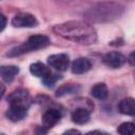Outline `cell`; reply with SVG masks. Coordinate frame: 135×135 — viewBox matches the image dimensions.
<instances>
[{
    "instance_id": "1",
    "label": "cell",
    "mask_w": 135,
    "mask_h": 135,
    "mask_svg": "<svg viewBox=\"0 0 135 135\" xmlns=\"http://www.w3.org/2000/svg\"><path fill=\"white\" fill-rule=\"evenodd\" d=\"M53 32L66 40L83 45H91L97 41L96 30L85 21H65L56 24L53 27Z\"/></svg>"
},
{
    "instance_id": "2",
    "label": "cell",
    "mask_w": 135,
    "mask_h": 135,
    "mask_svg": "<svg viewBox=\"0 0 135 135\" xmlns=\"http://www.w3.org/2000/svg\"><path fill=\"white\" fill-rule=\"evenodd\" d=\"M124 12V6L118 2H99L89 7L83 16L85 20L93 23L110 22L118 19Z\"/></svg>"
},
{
    "instance_id": "3",
    "label": "cell",
    "mask_w": 135,
    "mask_h": 135,
    "mask_svg": "<svg viewBox=\"0 0 135 135\" xmlns=\"http://www.w3.org/2000/svg\"><path fill=\"white\" fill-rule=\"evenodd\" d=\"M50 43H51V40L47 36H45V35H33V36L28 37V39L26 41H24L22 44L15 46L12 50H9L6 53V56H8V57L20 56V55L28 53V52L44 49L47 45H50Z\"/></svg>"
},
{
    "instance_id": "4",
    "label": "cell",
    "mask_w": 135,
    "mask_h": 135,
    "mask_svg": "<svg viewBox=\"0 0 135 135\" xmlns=\"http://www.w3.org/2000/svg\"><path fill=\"white\" fill-rule=\"evenodd\" d=\"M12 25L14 27H35L38 25V20L30 13H18L13 17Z\"/></svg>"
},
{
    "instance_id": "5",
    "label": "cell",
    "mask_w": 135,
    "mask_h": 135,
    "mask_svg": "<svg viewBox=\"0 0 135 135\" xmlns=\"http://www.w3.org/2000/svg\"><path fill=\"white\" fill-rule=\"evenodd\" d=\"M47 63H49V65L51 68H54L55 70H57L59 72H64L69 68L70 57L64 53L53 54V55L49 56Z\"/></svg>"
},
{
    "instance_id": "6",
    "label": "cell",
    "mask_w": 135,
    "mask_h": 135,
    "mask_svg": "<svg viewBox=\"0 0 135 135\" xmlns=\"http://www.w3.org/2000/svg\"><path fill=\"white\" fill-rule=\"evenodd\" d=\"M102 61L110 69H119L126 63L127 58L119 52H110L103 56Z\"/></svg>"
},
{
    "instance_id": "7",
    "label": "cell",
    "mask_w": 135,
    "mask_h": 135,
    "mask_svg": "<svg viewBox=\"0 0 135 135\" xmlns=\"http://www.w3.org/2000/svg\"><path fill=\"white\" fill-rule=\"evenodd\" d=\"M62 114L59 110L57 109H47L43 115H42V126L44 128L52 129L53 127H55L61 119Z\"/></svg>"
},
{
    "instance_id": "8",
    "label": "cell",
    "mask_w": 135,
    "mask_h": 135,
    "mask_svg": "<svg viewBox=\"0 0 135 135\" xmlns=\"http://www.w3.org/2000/svg\"><path fill=\"white\" fill-rule=\"evenodd\" d=\"M7 101L9 102V104H21V105H25L28 108L30 98H28L27 90H25V89L15 90L7 97Z\"/></svg>"
},
{
    "instance_id": "9",
    "label": "cell",
    "mask_w": 135,
    "mask_h": 135,
    "mask_svg": "<svg viewBox=\"0 0 135 135\" xmlns=\"http://www.w3.org/2000/svg\"><path fill=\"white\" fill-rule=\"evenodd\" d=\"M27 114V107L21 104H9V109L6 111L5 116L13 122L22 120Z\"/></svg>"
},
{
    "instance_id": "10",
    "label": "cell",
    "mask_w": 135,
    "mask_h": 135,
    "mask_svg": "<svg viewBox=\"0 0 135 135\" xmlns=\"http://www.w3.org/2000/svg\"><path fill=\"white\" fill-rule=\"evenodd\" d=\"M91 68H92V62L90 61V59H88L85 57H79L72 62L71 71L73 74L81 75V74L89 72L91 70Z\"/></svg>"
},
{
    "instance_id": "11",
    "label": "cell",
    "mask_w": 135,
    "mask_h": 135,
    "mask_svg": "<svg viewBox=\"0 0 135 135\" xmlns=\"http://www.w3.org/2000/svg\"><path fill=\"white\" fill-rule=\"evenodd\" d=\"M118 111L123 115H135V99L132 97L123 98L118 103Z\"/></svg>"
},
{
    "instance_id": "12",
    "label": "cell",
    "mask_w": 135,
    "mask_h": 135,
    "mask_svg": "<svg viewBox=\"0 0 135 135\" xmlns=\"http://www.w3.org/2000/svg\"><path fill=\"white\" fill-rule=\"evenodd\" d=\"M72 120L76 124H84L90 120V111L86 108H76L72 113Z\"/></svg>"
},
{
    "instance_id": "13",
    "label": "cell",
    "mask_w": 135,
    "mask_h": 135,
    "mask_svg": "<svg viewBox=\"0 0 135 135\" xmlns=\"http://www.w3.org/2000/svg\"><path fill=\"white\" fill-rule=\"evenodd\" d=\"M18 73H19V68L16 65H2L0 69L1 78L6 83H11Z\"/></svg>"
},
{
    "instance_id": "14",
    "label": "cell",
    "mask_w": 135,
    "mask_h": 135,
    "mask_svg": "<svg viewBox=\"0 0 135 135\" xmlns=\"http://www.w3.org/2000/svg\"><path fill=\"white\" fill-rule=\"evenodd\" d=\"M91 94L94 98L98 99V100H104L108 97L109 91H108V86L103 83V82H99L96 83L95 85L92 86L91 89Z\"/></svg>"
},
{
    "instance_id": "15",
    "label": "cell",
    "mask_w": 135,
    "mask_h": 135,
    "mask_svg": "<svg viewBox=\"0 0 135 135\" xmlns=\"http://www.w3.org/2000/svg\"><path fill=\"white\" fill-rule=\"evenodd\" d=\"M30 72L32 75L36 76V77H40V78H43L45 77L46 75H49L51 72V70L44 65L43 63L41 62H35V63H32L30 65Z\"/></svg>"
},
{
    "instance_id": "16",
    "label": "cell",
    "mask_w": 135,
    "mask_h": 135,
    "mask_svg": "<svg viewBox=\"0 0 135 135\" xmlns=\"http://www.w3.org/2000/svg\"><path fill=\"white\" fill-rule=\"evenodd\" d=\"M117 132L121 135H133L135 134V123L133 122H122L118 128Z\"/></svg>"
},
{
    "instance_id": "17",
    "label": "cell",
    "mask_w": 135,
    "mask_h": 135,
    "mask_svg": "<svg viewBox=\"0 0 135 135\" xmlns=\"http://www.w3.org/2000/svg\"><path fill=\"white\" fill-rule=\"evenodd\" d=\"M59 78H61V77H59L58 75H55V74H53V73H50L49 75H46L45 77L42 78V82H43V84H44L45 86L52 88V86H54V84L56 83V81H57Z\"/></svg>"
},
{
    "instance_id": "18",
    "label": "cell",
    "mask_w": 135,
    "mask_h": 135,
    "mask_svg": "<svg viewBox=\"0 0 135 135\" xmlns=\"http://www.w3.org/2000/svg\"><path fill=\"white\" fill-rule=\"evenodd\" d=\"M75 90H77L76 86H74V85H72V84H65V85L61 86L60 89H58L56 95H57V96H64V95H66V94H72V93H74Z\"/></svg>"
},
{
    "instance_id": "19",
    "label": "cell",
    "mask_w": 135,
    "mask_h": 135,
    "mask_svg": "<svg viewBox=\"0 0 135 135\" xmlns=\"http://www.w3.org/2000/svg\"><path fill=\"white\" fill-rule=\"evenodd\" d=\"M128 62H129L131 65L135 66V51H133V52L130 53V55H129V57H128Z\"/></svg>"
},
{
    "instance_id": "20",
    "label": "cell",
    "mask_w": 135,
    "mask_h": 135,
    "mask_svg": "<svg viewBox=\"0 0 135 135\" xmlns=\"http://www.w3.org/2000/svg\"><path fill=\"white\" fill-rule=\"evenodd\" d=\"M1 32L4 30V27H5V25H6V18H5V16L2 14L1 15Z\"/></svg>"
},
{
    "instance_id": "21",
    "label": "cell",
    "mask_w": 135,
    "mask_h": 135,
    "mask_svg": "<svg viewBox=\"0 0 135 135\" xmlns=\"http://www.w3.org/2000/svg\"><path fill=\"white\" fill-rule=\"evenodd\" d=\"M64 133H65V134H71V133H73V134H80V132H79L78 130H68V131H65Z\"/></svg>"
},
{
    "instance_id": "22",
    "label": "cell",
    "mask_w": 135,
    "mask_h": 135,
    "mask_svg": "<svg viewBox=\"0 0 135 135\" xmlns=\"http://www.w3.org/2000/svg\"><path fill=\"white\" fill-rule=\"evenodd\" d=\"M1 88H2V92H1V95L3 96V95H4V91H5V90H4V85H3V84H1Z\"/></svg>"
}]
</instances>
